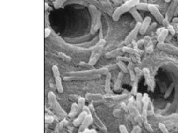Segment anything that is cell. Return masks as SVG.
Instances as JSON below:
<instances>
[{
	"label": "cell",
	"mask_w": 178,
	"mask_h": 133,
	"mask_svg": "<svg viewBox=\"0 0 178 133\" xmlns=\"http://www.w3.org/2000/svg\"><path fill=\"white\" fill-rule=\"evenodd\" d=\"M129 12L132 14V17H134V19H135L137 23H142L143 19H142L141 15H140V14H139L138 11H137V9L136 8V7L132 8L129 11Z\"/></svg>",
	"instance_id": "obj_13"
},
{
	"label": "cell",
	"mask_w": 178,
	"mask_h": 133,
	"mask_svg": "<svg viewBox=\"0 0 178 133\" xmlns=\"http://www.w3.org/2000/svg\"><path fill=\"white\" fill-rule=\"evenodd\" d=\"M108 70L106 68L99 70H90L79 71V72L67 73L66 76H87L91 75H107Z\"/></svg>",
	"instance_id": "obj_2"
},
{
	"label": "cell",
	"mask_w": 178,
	"mask_h": 133,
	"mask_svg": "<svg viewBox=\"0 0 178 133\" xmlns=\"http://www.w3.org/2000/svg\"><path fill=\"white\" fill-rule=\"evenodd\" d=\"M87 116H88V114H87L85 112L82 111L80 114H79V116L77 118V119L74 120V126H80V125L82 124V123L83 122V121L85 120V118H86Z\"/></svg>",
	"instance_id": "obj_14"
},
{
	"label": "cell",
	"mask_w": 178,
	"mask_h": 133,
	"mask_svg": "<svg viewBox=\"0 0 178 133\" xmlns=\"http://www.w3.org/2000/svg\"><path fill=\"white\" fill-rule=\"evenodd\" d=\"M178 8V0H172L171 2V4H170L169 8H168L167 12L166 14V19L167 22H171L172 20L173 16L174 15V13H175L176 10Z\"/></svg>",
	"instance_id": "obj_6"
},
{
	"label": "cell",
	"mask_w": 178,
	"mask_h": 133,
	"mask_svg": "<svg viewBox=\"0 0 178 133\" xmlns=\"http://www.w3.org/2000/svg\"><path fill=\"white\" fill-rule=\"evenodd\" d=\"M90 12L91 13L92 16V26L91 29V33L94 34L97 31V30L101 26V22H100V13L97 11L93 6H91L89 8Z\"/></svg>",
	"instance_id": "obj_3"
},
{
	"label": "cell",
	"mask_w": 178,
	"mask_h": 133,
	"mask_svg": "<svg viewBox=\"0 0 178 133\" xmlns=\"http://www.w3.org/2000/svg\"><path fill=\"white\" fill-rule=\"evenodd\" d=\"M79 133H82V132H79Z\"/></svg>",
	"instance_id": "obj_43"
},
{
	"label": "cell",
	"mask_w": 178,
	"mask_h": 133,
	"mask_svg": "<svg viewBox=\"0 0 178 133\" xmlns=\"http://www.w3.org/2000/svg\"><path fill=\"white\" fill-rule=\"evenodd\" d=\"M53 109L55 110V111H56V113H57L59 116L63 117L65 116V113L64 110H62V107H61V106L59 105V104L58 103V102H56V104H55V106L53 107Z\"/></svg>",
	"instance_id": "obj_20"
},
{
	"label": "cell",
	"mask_w": 178,
	"mask_h": 133,
	"mask_svg": "<svg viewBox=\"0 0 178 133\" xmlns=\"http://www.w3.org/2000/svg\"><path fill=\"white\" fill-rule=\"evenodd\" d=\"M92 121H93V118H92L91 115H88L83 121V122L82 123V124L80 125V129H79V132H82L86 129H88L89 125L91 124Z\"/></svg>",
	"instance_id": "obj_11"
},
{
	"label": "cell",
	"mask_w": 178,
	"mask_h": 133,
	"mask_svg": "<svg viewBox=\"0 0 178 133\" xmlns=\"http://www.w3.org/2000/svg\"><path fill=\"white\" fill-rule=\"evenodd\" d=\"M82 111L85 112V113H86L88 115H91V110H90V108H89V107H85V106L84 107Z\"/></svg>",
	"instance_id": "obj_37"
},
{
	"label": "cell",
	"mask_w": 178,
	"mask_h": 133,
	"mask_svg": "<svg viewBox=\"0 0 178 133\" xmlns=\"http://www.w3.org/2000/svg\"><path fill=\"white\" fill-rule=\"evenodd\" d=\"M45 10H47V8H48V5H47V3H45Z\"/></svg>",
	"instance_id": "obj_41"
},
{
	"label": "cell",
	"mask_w": 178,
	"mask_h": 133,
	"mask_svg": "<svg viewBox=\"0 0 178 133\" xmlns=\"http://www.w3.org/2000/svg\"><path fill=\"white\" fill-rule=\"evenodd\" d=\"M117 64H118V66H119V69L121 70V71H122V73H124L125 74L129 73V69H128L127 66H126L124 61H119V60H117Z\"/></svg>",
	"instance_id": "obj_22"
},
{
	"label": "cell",
	"mask_w": 178,
	"mask_h": 133,
	"mask_svg": "<svg viewBox=\"0 0 178 133\" xmlns=\"http://www.w3.org/2000/svg\"><path fill=\"white\" fill-rule=\"evenodd\" d=\"M140 2V0H126L124 4H122V5L119 6L114 11V14L112 16L113 20L117 22L122 14L126 12H129V11L132 8L136 7Z\"/></svg>",
	"instance_id": "obj_1"
},
{
	"label": "cell",
	"mask_w": 178,
	"mask_h": 133,
	"mask_svg": "<svg viewBox=\"0 0 178 133\" xmlns=\"http://www.w3.org/2000/svg\"><path fill=\"white\" fill-rule=\"evenodd\" d=\"M140 25H141V23H137V25L134 27L133 30H132V31L130 32V33L128 35V36L126 37V39H125L124 41V43L126 44V45H129V44L131 43L134 39H135L137 34L140 33Z\"/></svg>",
	"instance_id": "obj_7"
},
{
	"label": "cell",
	"mask_w": 178,
	"mask_h": 133,
	"mask_svg": "<svg viewBox=\"0 0 178 133\" xmlns=\"http://www.w3.org/2000/svg\"><path fill=\"white\" fill-rule=\"evenodd\" d=\"M117 60H119V61H130L131 58H126V57H118Z\"/></svg>",
	"instance_id": "obj_34"
},
{
	"label": "cell",
	"mask_w": 178,
	"mask_h": 133,
	"mask_svg": "<svg viewBox=\"0 0 178 133\" xmlns=\"http://www.w3.org/2000/svg\"><path fill=\"white\" fill-rule=\"evenodd\" d=\"M66 0H55V2H53V6L56 9L59 8L64 5V3L65 2Z\"/></svg>",
	"instance_id": "obj_26"
},
{
	"label": "cell",
	"mask_w": 178,
	"mask_h": 133,
	"mask_svg": "<svg viewBox=\"0 0 178 133\" xmlns=\"http://www.w3.org/2000/svg\"><path fill=\"white\" fill-rule=\"evenodd\" d=\"M159 127H160V129H161L162 132H163V133H169V132H168L167 129H166V126H165L163 124H159Z\"/></svg>",
	"instance_id": "obj_32"
},
{
	"label": "cell",
	"mask_w": 178,
	"mask_h": 133,
	"mask_svg": "<svg viewBox=\"0 0 178 133\" xmlns=\"http://www.w3.org/2000/svg\"><path fill=\"white\" fill-rule=\"evenodd\" d=\"M51 34V30L48 28L45 29V38H47L48 36H49V35Z\"/></svg>",
	"instance_id": "obj_35"
},
{
	"label": "cell",
	"mask_w": 178,
	"mask_h": 133,
	"mask_svg": "<svg viewBox=\"0 0 178 133\" xmlns=\"http://www.w3.org/2000/svg\"><path fill=\"white\" fill-rule=\"evenodd\" d=\"M101 76V75H91L87 76H65L64 80L66 82L73 80L77 81H85V80H93V79H97Z\"/></svg>",
	"instance_id": "obj_8"
},
{
	"label": "cell",
	"mask_w": 178,
	"mask_h": 133,
	"mask_svg": "<svg viewBox=\"0 0 178 133\" xmlns=\"http://www.w3.org/2000/svg\"><path fill=\"white\" fill-rule=\"evenodd\" d=\"M158 37L157 40L159 43H162V42H164L165 39L167 37L168 34H169V31L167 28H161L158 30Z\"/></svg>",
	"instance_id": "obj_12"
},
{
	"label": "cell",
	"mask_w": 178,
	"mask_h": 133,
	"mask_svg": "<svg viewBox=\"0 0 178 133\" xmlns=\"http://www.w3.org/2000/svg\"><path fill=\"white\" fill-rule=\"evenodd\" d=\"M123 53V51L122 50H114L113 51L109 52L106 55V57L107 58H114V57H119Z\"/></svg>",
	"instance_id": "obj_15"
},
{
	"label": "cell",
	"mask_w": 178,
	"mask_h": 133,
	"mask_svg": "<svg viewBox=\"0 0 178 133\" xmlns=\"http://www.w3.org/2000/svg\"><path fill=\"white\" fill-rule=\"evenodd\" d=\"M111 73H108L106 75V85H105V90L106 92L109 93L111 92Z\"/></svg>",
	"instance_id": "obj_16"
},
{
	"label": "cell",
	"mask_w": 178,
	"mask_h": 133,
	"mask_svg": "<svg viewBox=\"0 0 178 133\" xmlns=\"http://www.w3.org/2000/svg\"><path fill=\"white\" fill-rule=\"evenodd\" d=\"M126 97V95H115V96L114 97V99L116 100H122L123 99Z\"/></svg>",
	"instance_id": "obj_33"
},
{
	"label": "cell",
	"mask_w": 178,
	"mask_h": 133,
	"mask_svg": "<svg viewBox=\"0 0 178 133\" xmlns=\"http://www.w3.org/2000/svg\"><path fill=\"white\" fill-rule=\"evenodd\" d=\"M55 84H56V90L59 92V93H62L63 92V86L62 84V80H61L60 77H58L55 79Z\"/></svg>",
	"instance_id": "obj_17"
},
{
	"label": "cell",
	"mask_w": 178,
	"mask_h": 133,
	"mask_svg": "<svg viewBox=\"0 0 178 133\" xmlns=\"http://www.w3.org/2000/svg\"><path fill=\"white\" fill-rule=\"evenodd\" d=\"M80 109H79V107L78 105L77 104H72V107H71V113H70V115H69V116L71 117H74L76 116L77 115V113L80 112Z\"/></svg>",
	"instance_id": "obj_21"
},
{
	"label": "cell",
	"mask_w": 178,
	"mask_h": 133,
	"mask_svg": "<svg viewBox=\"0 0 178 133\" xmlns=\"http://www.w3.org/2000/svg\"><path fill=\"white\" fill-rule=\"evenodd\" d=\"M129 77H130V80L132 81V82L135 81V79L137 77H136L135 73H134V70H129Z\"/></svg>",
	"instance_id": "obj_29"
},
{
	"label": "cell",
	"mask_w": 178,
	"mask_h": 133,
	"mask_svg": "<svg viewBox=\"0 0 178 133\" xmlns=\"http://www.w3.org/2000/svg\"><path fill=\"white\" fill-rule=\"evenodd\" d=\"M172 90H173V85H172V84H171V87H170L169 88V90H168V92L166 93V96H165V97H166H166L169 96L170 94H171V91H172Z\"/></svg>",
	"instance_id": "obj_38"
},
{
	"label": "cell",
	"mask_w": 178,
	"mask_h": 133,
	"mask_svg": "<svg viewBox=\"0 0 178 133\" xmlns=\"http://www.w3.org/2000/svg\"><path fill=\"white\" fill-rule=\"evenodd\" d=\"M136 8L137 10H141V11H148V4L140 2L136 6Z\"/></svg>",
	"instance_id": "obj_25"
},
{
	"label": "cell",
	"mask_w": 178,
	"mask_h": 133,
	"mask_svg": "<svg viewBox=\"0 0 178 133\" xmlns=\"http://www.w3.org/2000/svg\"><path fill=\"white\" fill-rule=\"evenodd\" d=\"M172 22H174V23H177L178 24V19H177V18H175V19H172Z\"/></svg>",
	"instance_id": "obj_40"
},
{
	"label": "cell",
	"mask_w": 178,
	"mask_h": 133,
	"mask_svg": "<svg viewBox=\"0 0 178 133\" xmlns=\"http://www.w3.org/2000/svg\"><path fill=\"white\" fill-rule=\"evenodd\" d=\"M77 105H78L80 110H83V107H85V99L83 98H79L78 102H77Z\"/></svg>",
	"instance_id": "obj_28"
},
{
	"label": "cell",
	"mask_w": 178,
	"mask_h": 133,
	"mask_svg": "<svg viewBox=\"0 0 178 133\" xmlns=\"http://www.w3.org/2000/svg\"><path fill=\"white\" fill-rule=\"evenodd\" d=\"M82 133H96V131L94 130V129H86L85 130H84Z\"/></svg>",
	"instance_id": "obj_39"
},
{
	"label": "cell",
	"mask_w": 178,
	"mask_h": 133,
	"mask_svg": "<svg viewBox=\"0 0 178 133\" xmlns=\"http://www.w3.org/2000/svg\"><path fill=\"white\" fill-rule=\"evenodd\" d=\"M167 29H168V30H169V33H171V35H172V36H174V35H175V33H176V30H175V29L174 28V27H173L172 25H170L169 23L168 24V25H167Z\"/></svg>",
	"instance_id": "obj_30"
},
{
	"label": "cell",
	"mask_w": 178,
	"mask_h": 133,
	"mask_svg": "<svg viewBox=\"0 0 178 133\" xmlns=\"http://www.w3.org/2000/svg\"><path fill=\"white\" fill-rule=\"evenodd\" d=\"M157 47L160 50L169 52V53H173V54L178 55V48H177V47L174 46V45H170V44L162 42V43L158 44Z\"/></svg>",
	"instance_id": "obj_9"
},
{
	"label": "cell",
	"mask_w": 178,
	"mask_h": 133,
	"mask_svg": "<svg viewBox=\"0 0 178 133\" xmlns=\"http://www.w3.org/2000/svg\"><path fill=\"white\" fill-rule=\"evenodd\" d=\"M142 74H143L144 78H145V83L148 84V85L151 84V76H150V73L148 69L144 68L143 70H142Z\"/></svg>",
	"instance_id": "obj_19"
},
{
	"label": "cell",
	"mask_w": 178,
	"mask_h": 133,
	"mask_svg": "<svg viewBox=\"0 0 178 133\" xmlns=\"http://www.w3.org/2000/svg\"><path fill=\"white\" fill-rule=\"evenodd\" d=\"M48 102H49L50 106L52 108H53V107L55 106L56 103L57 102L56 99V96H55V95L52 92H50L48 93Z\"/></svg>",
	"instance_id": "obj_18"
},
{
	"label": "cell",
	"mask_w": 178,
	"mask_h": 133,
	"mask_svg": "<svg viewBox=\"0 0 178 133\" xmlns=\"http://www.w3.org/2000/svg\"><path fill=\"white\" fill-rule=\"evenodd\" d=\"M148 11L153 15V17L156 19V20L160 24H163L165 20V18L163 16V14L160 12L159 9L154 5H148Z\"/></svg>",
	"instance_id": "obj_5"
},
{
	"label": "cell",
	"mask_w": 178,
	"mask_h": 133,
	"mask_svg": "<svg viewBox=\"0 0 178 133\" xmlns=\"http://www.w3.org/2000/svg\"><path fill=\"white\" fill-rule=\"evenodd\" d=\"M165 2H167V3H169V2H171V0H165Z\"/></svg>",
	"instance_id": "obj_42"
},
{
	"label": "cell",
	"mask_w": 178,
	"mask_h": 133,
	"mask_svg": "<svg viewBox=\"0 0 178 133\" xmlns=\"http://www.w3.org/2000/svg\"><path fill=\"white\" fill-rule=\"evenodd\" d=\"M140 128L139 126H134L133 130L132 133H140Z\"/></svg>",
	"instance_id": "obj_36"
},
{
	"label": "cell",
	"mask_w": 178,
	"mask_h": 133,
	"mask_svg": "<svg viewBox=\"0 0 178 133\" xmlns=\"http://www.w3.org/2000/svg\"><path fill=\"white\" fill-rule=\"evenodd\" d=\"M177 40H178V37H177Z\"/></svg>",
	"instance_id": "obj_44"
},
{
	"label": "cell",
	"mask_w": 178,
	"mask_h": 133,
	"mask_svg": "<svg viewBox=\"0 0 178 133\" xmlns=\"http://www.w3.org/2000/svg\"><path fill=\"white\" fill-rule=\"evenodd\" d=\"M122 79H120V78L117 77V79H116L115 82H114V88L115 91H118V90H120L121 87H122Z\"/></svg>",
	"instance_id": "obj_23"
},
{
	"label": "cell",
	"mask_w": 178,
	"mask_h": 133,
	"mask_svg": "<svg viewBox=\"0 0 178 133\" xmlns=\"http://www.w3.org/2000/svg\"><path fill=\"white\" fill-rule=\"evenodd\" d=\"M151 23V17H146L145 19H143L142 22L140 25V33L141 35H144L147 32V30L149 28L150 25Z\"/></svg>",
	"instance_id": "obj_10"
},
{
	"label": "cell",
	"mask_w": 178,
	"mask_h": 133,
	"mask_svg": "<svg viewBox=\"0 0 178 133\" xmlns=\"http://www.w3.org/2000/svg\"><path fill=\"white\" fill-rule=\"evenodd\" d=\"M137 106L138 107L139 110H141V106H142V102L143 101L142 99V96L141 93H137Z\"/></svg>",
	"instance_id": "obj_24"
},
{
	"label": "cell",
	"mask_w": 178,
	"mask_h": 133,
	"mask_svg": "<svg viewBox=\"0 0 178 133\" xmlns=\"http://www.w3.org/2000/svg\"><path fill=\"white\" fill-rule=\"evenodd\" d=\"M119 131H120V133H129L127 129H126V127L124 125H120L119 126Z\"/></svg>",
	"instance_id": "obj_31"
},
{
	"label": "cell",
	"mask_w": 178,
	"mask_h": 133,
	"mask_svg": "<svg viewBox=\"0 0 178 133\" xmlns=\"http://www.w3.org/2000/svg\"><path fill=\"white\" fill-rule=\"evenodd\" d=\"M52 72H53V76H54L55 79H56V78H58V77H60V73H59V69H58L57 66L56 65H53L52 66Z\"/></svg>",
	"instance_id": "obj_27"
},
{
	"label": "cell",
	"mask_w": 178,
	"mask_h": 133,
	"mask_svg": "<svg viewBox=\"0 0 178 133\" xmlns=\"http://www.w3.org/2000/svg\"><path fill=\"white\" fill-rule=\"evenodd\" d=\"M104 44H105V41L104 40H103V41H102V44L98 45L94 49L93 52H92L91 56L90 61H89V64H90L91 66L94 65V64L97 62L99 58H100V56H101L102 54V51H103V45H104Z\"/></svg>",
	"instance_id": "obj_4"
}]
</instances>
